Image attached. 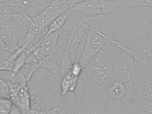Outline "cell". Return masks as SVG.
I'll return each mask as SVG.
<instances>
[{"mask_svg":"<svg viewBox=\"0 0 152 114\" xmlns=\"http://www.w3.org/2000/svg\"><path fill=\"white\" fill-rule=\"evenodd\" d=\"M119 47L107 43L83 68L82 74L86 82L107 86L111 80L115 59Z\"/></svg>","mask_w":152,"mask_h":114,"instance_id":"cell-1","label":"cell"},{"mask_svg":"<svg viewBox=\"0 0 152 114\" xmlns=\"http://www.w3.org/2000/svg\"><path fill=\"white\" fill-rule=\"evenodd\" d=\"M125 104L142 114H152V77L138 76L127 90Z\"/></svg>","mask_w":152,"mask_h":114,"instance_id":"cell-2","label":"cell"},{"mask_svg":"<svg viewBox=\"0 0 152 114\" xmlns=\"http://www.w3.org/2000/svg\"><path fill=\"white\" fill-rule=\"evenodd\" d=\"M137 76L135 56L120 48L115 59L112 80L129 87L132 85Z\"/></svg>","mask_w":152,"mask_h":114,"instance_id":"cell-3","label":"cell"},{"mask_svg":"<svg viewBox=\"0 0 152 114\" xmlns=\"http://www.w3.org/2000/svg\"><path fill=\"white\" fill-rule=\"evenodd\" d=\"M117 2L107 0H89L79 3L72 7L70 11L79 20L93 17L116 11Z\"/></svg>","mask_w":152,"mask_h":114,"instance_id":"cell-4","label":"cell"},{"mask_svg":"<svg viewBox=\"0 0 152 114\" xmlns=\"http://www.w3.org/2000/svg\"><path fill=\"white\" fill-rule=\"evenodd\" d=\"M109 42L102 33L94 29L88 28L85 45L80 62L83 67L90 62Z\"/></svg>","mask_w":152,"mask_h":114,"instance_id":"cell-5","label":"cell"},{"mask_svg":"<svg viewBox=\"0 0 152 114\" xmlns=\"http://www.w3.org/2000/svg\"><path fill=\"white\" fill-rule=\"evenodd\" d=\"M61 80V79L47 70L33 88L29 90L31 96H35L43 95L46 96L56 90L60 93Z\"/></svg>","mask_w":152,"mask_h":114,"instance_id":"cell-6","label":"cell"},{"mask_svg":"<svg viewBox=\"0 0 152 114\" xmlns=\"http://www.w3.org/2000/svg\"><path fill=\"white\" fill-rule=\"evenodd\" d=\"M60 30L45 36L33 46L30 52L39 61L52 54L55 50Z\"/></svg>","mask_w":152,"mask_h":114,"instance_id":"cell-7","label":"cell"},{"mask_svg":"<svg viewBox=\"0 0 152 114\" xmlns=\"http://www.w3.org/2000/svg\"><path fill=\"white\" fill-rule=\"evenodd\" d=\"M123 49L138 58L152 61V38L135 39L127 44Z\"/></svg>","mask_w":152,"mask_h":114,"instance_id":"cell-8","label":"cell"},{"mask_svg":"<svg viewBox=\"0 0 152 114\" xmlns=\"http://www.w3.org/2000/svg\"><path fill=\"white\" fill-rule=\"evenodd\" d=\"M12 18L15 28L18 32L25 34H32L37 36L38 29L31 17L29 16L25 10L15 14Z\"/></svg>","mask_w":152,"mask_h":114,"instance_id":"cell-9","label":"cell"},{"mask_svg":"<svg viewBox=\"0 0 152 114\" xmlns=\"http://www.w3.org/2000/svg\"><path fill=\"white\" fill-rule=\"evenodd\" d=\"M88 28L80 20L75 23L69 41L68 52L72 62H74L75 54L82 39L86 36Z\"/></svg>","mask_w":152,"mask_h":114,"instance_id":"cell-10","label":"cell"},{"mask_svg":"<svg viewBox=\"0 0 152 114\" xmlns=\"http://www.w3.org/2000/svg\"><path fill=\"white\" fill-rule=\"evenodd\" d=\"M57 104V114L82 113V108L77 103L73 91L59 97Z\"/></svg>","mask_w":152,"mask_h":114,"instance_id":"cell-11","label":"cell"},{"mask_svg":"<svg viewBox=\"0 0 152 114\" xmlns=\"http://www.w3.org/2000/svg\"><path fill=\"white\" fill-rule=\"evenodd\" d=\"M126 90V87L123 83L112 80L107 86V93L109 99L121 102Z\"/></svg>","mask_w":152,"mask_h":114,"instance_id":"cell-12","label":"cell"},{"mask_svg":"<svg viewBox=\"0 0 152 114\" xmlns=\"http://www.w3.org/2000/svg\"><path fill=\"white\" fill-rule=\"evenodd\" d=\"M0 39L4 40L16 34L18 32L12 17H1Z\"/></svg>","mask_w":152,"mask_h":114,"instance_id":"cell-13","label":"cell"},{"mask_svg":"<svg viewBox=\"0 0 152 114\" xmlns=\"http://www.w3.org/2000/svg\"><path fill=\"white\" fill-rule=\"evenodd\" d=\"M40 67L43 68L61 79L60 65L52 53L39 60Z\"/></svg>","mask_w":152,"mask_h":114,"instance_id":"cell-14","label":"cell"},{"mask_svg":"<svg viewBox=\"0 0 152 114\" xmlns=\"http://www.w3.org/2000/svg\"><path fill=\"white\" fill-rule=\"evenodd\" d=\"M78 77L73 75L70 71L61 78L59 97L69 92L73 91Z\"/></svg>","mask_w":152,"mask_h":114,"instance_id":"cell-15","label":"cell"},{"mask_svg":"<svg viewBox=\"0 0 152 114\" xmlns=\"http://www.w3.org/2000/svg\"><path fill=\"white\" fill-rule=\"evenodd\" d=\"M23 10L9 0H0V15L12 17Z\"/></svg>","mask_w":152,"mask_h":114,"instance_id":"cell-16","label":"cell"},{"mask_svg":"<svg viewBox=\"0 0 152 114\" xmlns=\"http://www.w3.org/2000/svg\"><path fill=\"white\" fill-rule=\"evenodd\" d=\"M86 89V84L85 80L81 73L78 77L73 91L75 100L81 108L83 100Z\"/></svg>","mask_w":152,"mask_h":114,"instance_id":"cell-17","label":"cell"},{"mask_svg":"<svg viewBox=\"0 0 152 114\" xmlns=\"http://www.w3.org/2000/svg\"><path fill=\"white\" fill-rule=\"evenodd\" d=\"M40 67L39 61L29 63H26L20 71L22 72L27 81L29 87L31 78L34 73Z\"/></svg>","mask_w":152,"mask_h":114,"instance_id":"cell-18","label":"cell"},{"mask_svg":"<svg viewBox=\"0 0 152 114\" xmlns=\"http://www.w3.org/2000/svg\"><path fill=\"white\" fill-rule=\"evenodd\" d=\"M69 13V12H67L63 13L53 20L50 23L48 32L44 37L51 33L60 29L66 21Z\"/></svg>","mask_w":152,"mask_h":114,"instance_id":"cell-19","label":"cell"},{"mask_svg":"<svg viewBox=\"0 0 152 114\" xmlns=\"http://www.w3.org/2000/svg\"><path fill=\"white\" fill-rule=\"evenodd\" d=\"M73 64L70 58L68 49L61 58L60 67L61 78L71 71Z\"/></svg>","mask_w":152,"mask_h":114,"instance_id":"cell-20","label":"cell"},{"mask_svg":"<svg viewBox=\"0 0 152 114\" xmlns=\"http://www.w3.org/2000/svg\"><path fill=\"white\" fill-rule=\"evenodd\" d=\"M123 8L152 7V0H126L120 3Z\"/></svg>","mask_w":152,"mask_h":114,"instance_id":"cell-21","label":"cell"},{"mask_svg":"<svg viewBox=\"0 0 152 114\" xmlns=\"http://www.w3.org/2000/svg\"><path fill=\"white\" fill-rule=\"evenodd\" d=\"M30 52L23 48L17 56L15 61L13 71L17 72L20 70L26 63L27 57Z\"/></svg>","mask_w":152,"mask_h":114,"instance_id":"cell-22","label":"cell"},{"mask_svg":"<svg viewBox=\"0 0 152 114\" xmlns=\"http://www.w3.org/2000/svg\"><path fill=\"white\" fill-rule=\"evenodd\" d=\"M14 3L23 10L35 7L39 10H42L44 8V4L38 5L37 4V0H9Z\"/></svg>","mask_w":152,"mask_h":114,"instance_id":"cell-23","label":"cell"},{"mask_svg":"<svg viewBox=\"0 0 152 114\" xmlns=\"http://www.w3.org/2000/svg\"><path fill=\"white\" fill-rule=\"evenodd\" d=\"M12 104L10 99L0 97V114H9Z\"/></svg>","mask_w":152,"mask_h":114,"instance_id":"cell-24","label":"cell"},{"mask_svg":"<svg viewBox=\"0 0 152 114\" xmlns=\"http://www.w3.org/2000/svg\"><path fill=\"white\" fill-rule=\"evenodd\" d=\"M10 92L8 85L0 79V97L10 99Z\"/></svg>","mask_w":152,"mask_h":114,"instance_id":"cell-25","label":"cell"},{"mask_svg":"<svg viewBox=\"0 0 152 114\" xmlns=\"http://www.w3.org/2000/svg\"><path fill=\"white\" fill-rule=\"evenodd\" d=\"M83 68L80 63H73L71 72L73 75L78 77L82 72Z\"/></svg>","mask_w":152,"mask_h":114,"instance_id":"cell-26","label":"cell"},{"mask_svg":"<svg viewBox=\"0 0 152 114\" xmlns=\"http://www.w3.org/2000/svg\"><path fill=\"white\" fill-rule=\"evenodd\" d=\"M9 113L21 114L23 113L20 108L18 105L13 103V104Z\"/></svg>","mask_w":152,"mask_h":114,"instance_id":"cell-27","label":"cell"},{"mask_svg":"<svg viewBox=\"0 0 152 114\" xmlns=\"http://www.w3.org/2000/svg\"><path fill=\"white\" fill-rule=\"evenodd\" d=\"M89 0H71L69 4V6L70 8L75 4L81 2Z\"/></svg>","mask_w":152,"mask_h":114,"instance_id":"cell-28","label":"cell"},{"mask_svg":"<svg viewBox=\"0 0 152 114\" xmlns=\"http://www.w3.org/2000/svg\"><path fill=\"white\" fill-rule=\"evenodd\" d=\"M108 1H113L117 3H119L123 2L126 0H107Z\"/></svg>","mask_w":152,"mask_h":114,"instance_id":"cell-29","label":"cell"},{"mask_svg":"<svg viewBox=\"0 0 152 114\" xmlns=\"http://www.w3.org/2000/svg\"><path fill=\"white\" fill-rule=\"evenodd\" d=\"M45 2V3H46L48 2H49L53 0H43Z\"/></svg>","mask_w":152,"mask_h":114,"instance_id":"cell-30","label":"cell"}]
</instances>
